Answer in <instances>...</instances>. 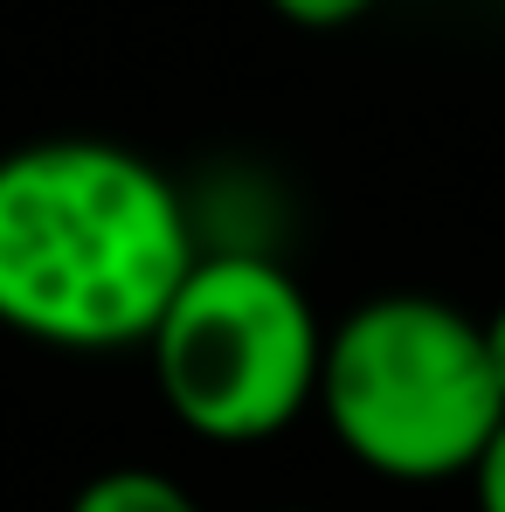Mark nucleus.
Listing matches in <instances>:
<instances>
[{
  "instance_id": "nucleus-2",
  "label": "nucleus",
  "mask_w": 505,
  "mask_h": 512,
  "mask_svg": "<svg viewBox=\"0 0 505 512\" xmlns=\"http://www.w3.org/2000/svg\"><path fill=\"white\" fill-rule=\"evenodd\" d=\"M319 416L339 450L388 485L471 478L478 450L505 423L485 319L429 291L360 298L326 326Z\"/></svg>"
},
{
  "instance_id": "nucleus-6",
  "label": "nucleus",
  "mask_w": 505,
  "mask_h": 512,
  "mask_svg": "<svg viewBox=\"0 0 505 512\" xmlns=\"http://www.w3.org/2000/svg\"><path fill=\"white\" fill-rule=\"evenodd\" d=\"M471 506L478 512H505V423L492 429V443L478 450V464H471Z\"/></svg>"
},
{
  "instance_id": "nucleus-9",
  "label": "nucleus",
  "mask_w": 505,
  "mask_h": 512,
  "mask_svg": "<svg viewBox=\"0 0 505 512\" xmlns=\"http://www.w3.org/2000/svg\"><path fill=\"white\" fill-rule=\"evenodd\" d=\"M499 7H505V0H499Z\"/></svg>"
},
{
  "instance_id": "nucleus-5",
  "label": "nucleus",
  "mask_w": 505,
  "mask_h": 512,
  "mask_svg": "<svg viewBox=\"0 0 505 512\" xmlns=\"http://www.w3.org/2000/svg\"><path fill=\"white\" fill-rule=\"evenodd\" d=\"M263 7H270L277 21H291V28H319V35H326V28H353V21L374 14L381 0H263Z\"/></svg>"
},
{
  "instance_id": "nucleus-3",
  "label": "nucleus",
  "mask_w": 505,
  "mask_h": 512,
  "mask_svg": "<svg viewBox=\"0 0 505 512\" xmlns=\"http://www.w3.org/2000/svg\"><path fill=\"white\" fill-rule=\"evenodd\" d=\"M146 360L187 436L250 450L319 409L326 326L312 291L270 250H201L160 312Z\"/></svg>"
},
{
  "instance_id": "nucleus-8",
  "label": "nucleus",
  "mask_w": 505,
  "mask_h": 512,
  "mask_svg": "<svg viewBox=\"0 0 505 512\" xmlns=\"http://www.w3.org/2000/svg\"><path fill=\"white\" fill-rule=\"evenodd\" d=\"M277 512H305V506H277Z\"/></svg>"
},
{
  "instance_id": "nucleus-7",
  "label": "nucleus",
  "mask_w": 505,
  "mask_h": 512,
  "mask_svg": "<svg viewBox=\"0 0 505 512\" xmlns=\"http://www.w3.org/2000/svg\"><path fill=\"white\" fill-rule=\"evenodd\" d=\"M485 340H492V367H499V388H505V298L492 305V319H485Z\"/></svg>"
},
{
  "instance_id": "nucleus-1",
  "label": "nucleus",
  "mask_w": 505,
  "mask_h": 512,
  "mask_svg": "<svg viewBox=\"0 0 505 512\" xmlns=\"http://www.w3.org/2000/svg\"><path fill=\"white\" fill-rule=\"evenodd\" d=\"M201 256L167 173L118 139L0 153V326L56 353L146 346Z\"/></svg>"
},
{
  "instance_id": "nucleus-4",
  "label": "nucleus",
  "mask_w": 505,
  "mask_h": 512,
  "mask_svg": "<svg viewBox=\"0 0 505 512\" xmlns=\"http://www.w3.org/2000/svg\"><path fill=\"white\" fill-rule=\"evenodd\" d=\"M63 512H201V499L153 464H111V471L84 478Z\"/></svg>"
}]
</instances>
